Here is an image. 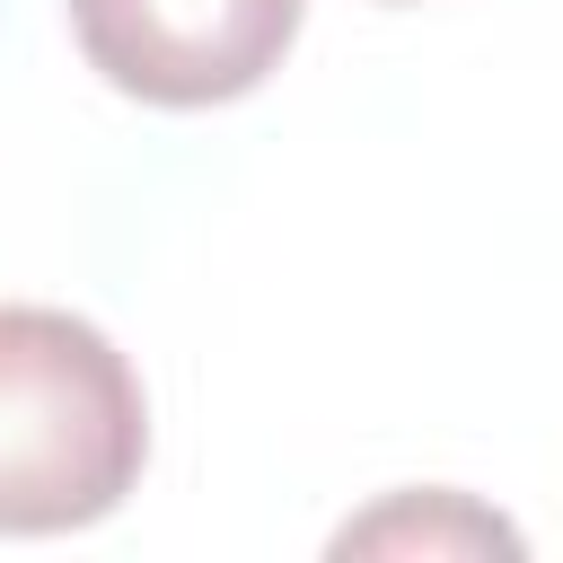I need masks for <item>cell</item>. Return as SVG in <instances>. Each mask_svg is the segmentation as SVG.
<instances>
[{
  "instance_id": "6da1fadb",
  "label": "cell",
  "mask_w": 563,
  "mask_h": 563,
  "mask_svg": "<svg viewBox=\"0 0 563 563\" xmlns=\"http://www.w3.org/2000/svg\"><path fill=\"white\" fill-rule=\"evenodd\" d=\"M150 466L141 369L70 308H0V537H62L123 510Z\"/></svg>"
},
{
  "instance_id": "7a4b0ae2",
  "label": "cell",
  "mask_w": 563,
  "mask_h": 563,
  "mask_svg": "<svg viewBox=\"0 0 563 563\" xmlns=\"http://www.w3.org/2000/svg\"><path fill=\"white\" fill-rule=\"evenodd\" d=\"M299 18L308 0H70L88 70L167 114L255 97L299 44Z\"/></svg>"
},
{
  "instance_id": "3957f363",
  "label": "cell",
  "mask_w": 563,
  "mask_h": 563,
  "mask_svg": "<svg viewBox=\"0 0 563 563\" xmlns=\"http://www.w3.org/2000/svg\"><path fill=\"white\" fill-rule=\"evenodd\" d=\"M378 545H422V554H440V545L519 554V528L493 519V510H475L466 493H396L387 510H369V519H352V528L334 537V554H378Z\"/></svg>"
},
{
  "instance_id": "277c9868",
  "label": "cell",
  "mask_w": 563,
  "mask_h": 563,
  "mask_svg": "<svg viewBox=\"0 0 563 563\" xmlns=\"http://www.w3.org/2000/svg\"><path fill=\"white\" fill-rule=\"evenodd\" d=\"M378 9H405V0H378Z\"/></svg>"
}]
</instances>
